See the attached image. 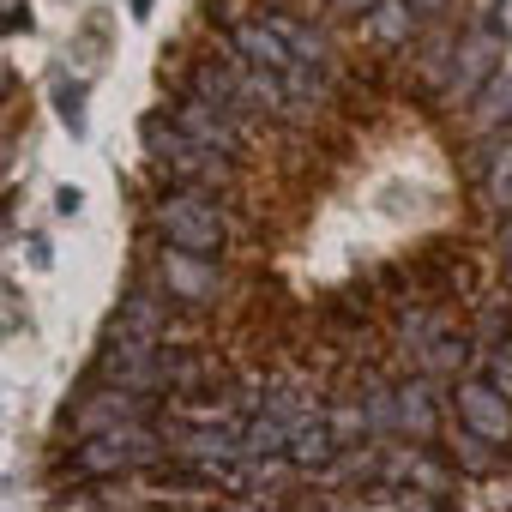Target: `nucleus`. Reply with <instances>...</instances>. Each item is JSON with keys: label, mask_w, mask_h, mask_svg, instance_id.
<instances>
[{"label": "nucleus", "mask_w": 512, "mask_h": 512, "mask_svg": "<svg viewBox=\"0 0 512 512\" xmlns=\"http://www.w3.org/2000/svg\"><path fill=\"white\" fill-rule=\"evenodd\" d=\"M464 356H470V344H464V338H446V332H440V338H434V344H428V350H422L416 362H422V374H452V368H464Z\"/></svg>", "instance_id": "obj_15"}, {"label": "nucleus", "mask_w": 512, "mask_h": 512, "mask_svg": "<svg viewBox=\"0 0 512 512\" xmlns=\"http://www.w3.org/2000/svg\"><path fill=\"white\" fill-rule=\"evenodd\" d=\"M338 458H344V446H338V434H332V416L320 410V416H308L296 434H290V464L302 470V476H326V470H338Z\"/></svg>", "instance_id": "obj_8"}, {"label": "nucleus", "mask_w": 512, "mask_h": 512, "mask_svg": "<svg viewBox=\"0 0 512 512\" xmlns=\"http://www.w3.org/2000/svg\"><path fill=\"white\" fill-rule=\"evenodd\" d=\"M223 284L217 253H187V247H163V290L181 302H211Z\"/></svg>", "instance_id": "obj_7"}, {"label": "nucleus", "mask_w": 512, "mask_h": 512, "mask_svg": "<svg viewBox=\"0 0 512 512\" xmlns=\"http://www.w3.org/2000/svg\"><path fill=\"white\" fill-rule=\"evenodd\" d=\"M55 211H61V217H73V211H79V193H73V187H61V193H55Z\"/></svg>", "instance_id": "obj_23"}, {"label": "nucleus", "mask_w": 512, "mask_h": 512, "mask_svg": "<svg viewBox=\"0 0 512 512\" xmlns=\"http://www.w3.org/2000/svg\"><path fill=\"white\" fill-rule=\"evenodd\" d=\"M25 253H31V266H55V247H49V235H31V241H25Z\"/></svg>", "instance_id": "obj_20"}, {"label": "nucleus", "mask_w": 512, "mask_h": 512, "mask_svg": "<svg viewBox=\"0 0 512 512\" xmlns=\"http://www.w3.org/2000/svg\"><path fill=\"white\" fill-rule=\"evenodd\" d=\"M362 410H368V434H374V440H392V434H398V386L368 380V386H362Z\"/></svg>", "instance_id": "obj_13"}, {"label": "nucleus", "mask_w": 512, "mask_h": 512, "mask_svg": "<svg viewBox=\"0 0 512 512\" xmlns=\"http://www.w3.org/2000/svg\"><path fill=\"white\" fill-rule=\"evenodd\" d=\"M440 428V392H434V374H410L398 380V434L410 440H434Z\"/></svg>", "instance_id": "obj_9"}, {"label": "nucleus", "mask_w": 512, "mask_h": 512, "mask_svg": "<svg viewBox=\"0 0 512 512\" xmlns=\"http://www.w3.org/2000/svg\"><path fill=\"white\" fill-rule=\"evenodd\" d=\"M410 7H416V13H440V7H446V0H410Z\"/></svg>", "instance_id": "obj_25"}, {"label": "nucleus", "mask_w": 512, "mask_h": 512, "mask_svg": "<svg viewBox=\"0 0 512 512\" xmlns=\"http://www.w3.org/2000/svg\"><path fill=\"white\" fill-rule=\"evenodd\" d=\"M488 199L500 211H512V145H494L488 151Z\"/></svg>", "instance_id": "obj_17"}, {"label": "nucleus", "mask_w": 512, "mask_h": 512, "mask_svg": "<svg viewBox=\"0 0 512 512\" xmlns=\"http://www.w3.org/2000/svg\"><path fill=\"white\" fill-rule=\"evenodd\" d=\"M127 7H133V19H151V7H157V0H127Z\"/></svg>", "instance_id": "obj_24"}, {"label": "nucleus", "mask_w": 512, "mask_h": 512, "mask_svg": "<svg viewBox=\"0 0 512 512\" xmlns=\"http://www.w3.org/2000/svg\"><path fill=\"white\" fill-rule=\"evenodd\" d=\"M157 235H163L169 247H187V253H217L223 235H229V217H223V205H217L205 187L181 181L175 193L157 199Z\"/></svg>", "instance_id": "obj_1"}, {"label": "nucleus", "mask_w": 512, "mask_h": 512, "mask_svg": "<svg viewBox=\"0 0 512 512\" xmlns=\"http://www.w3.org/2000/svg\"><path fill=\"white\" fill-rule=\"evenodd\" d=\"M326 416H332V434H338V446H344V452H350V446H362V440H374V434H368V410H362V404H332Z\"/></svg>", "instance_id": "obj_16"}, {"label": "nucleus", "mask_w": 512, "mask_h": 512, "mask_svg": "<svg viewBox=\"0 0 512 512\" xmlns=\"http://www.w3.org/2000/svg\"><path fill=\"white\" fill-rule=\"evenodd\" d=\"M145 151H151L175 181H193V187L229 181V151H211V145H199L193 133H181L175 115H145Z\"/></svg>", "instance_id": "obj_3"}, {"label": "nucleus", "mask_w": 512, "mask_h": 512, "mask_svg": "<svg viewBox=\"0 0 512 512\" xmlns=\"http://www.w3.org/2000/svg\"><path fill=\"white\" fill-rule=\"evenodd\" d=\"M229 55H241V61H253V67H266V73H290L296 67V55H290V43L266 25V19H253V25H235L229 31Z\"/></svg>", "instance_id": "obj_10"}, {"label": "nucleus", "mask_w": 512, "mask_h": 512, "mask_svg": "<svg viewBox=\"0 0 512 512\" xmlns=\"http://www.w3.org/2000/svg\"><path fill=\"white\" fill-rule=\"evenodd\" d=\"M163 440L151 434V422H127V428H109V434H85L79 452H73V470L103 482V476H133V470H157L163 464Z\"/></svg>", "instance_id": "obj_2"}, {"label": "nucleus", "mask_w": 512, "mask_h": 512, "mask_svg": "<svg viewBox=\"0 0 512 512\" xmlns=\"http://www.w3.org/2000/svg\"><path fill=\"white\" fill-rule=\"evenodd\" d=\"M494 61H500V37H494V31H482V37H464V49H458V67H452V91H476V85L494 73Z\"/></svg>", "instance_id": "obj_11"}, {"label": "nucleus", "mask_w": 512, "mask_h": 512, "mask_svg": "<svg viewBox=\"0 0 512 512\" xmlns=\"http://www.w3.org/2000/svg\"><path fill=\"white\" fill-rule=\"evenodd\" d=\"M410 19H416L410 0H374V7H368V37L374 43H404L410 37Z\"/></svg>", "instance_id": "obj_14"}, {"label": "nucleus", "mask_w": 512, "mask_h": 512, "mask_svg": "<svg viewBox=\"0 0 512 512\" xmlns=\"http://www.w3.org/2000/svg\"><path fill=\"white\" fill-rule=\"evenodd\" d=\"M169 115H175V127H181V133H193L199 145L229 151V157H235V151H241V139H247V133H241V121H235L229 109H217L211 97H199V91H193V97H181Z\"/></svg>", "instance_id": "obj_6"}, {"label": "nucleus", "mask_w": 512, "mask_h": 512, "mask_svg": "<svg viewBox=\"0 0 512 512\" xmlns=\"http://www.w3.org/2000/svg\"><path fill=\"white\" fill-rule=\"evenodd\" d=\"M67 422H73L79 440H85V434H109V428H127V422H151V398L103 380L97 392H85V398L67 410Z\"/></svg>", "instance_id": "obj_4"}, {"label": "nucleus", "mask_w": 512, "mask_h": 512, "mask_svg": "<svg viewBox=\"0 0 512 512\" xmlns=\"http://www.w3.org/2000/svg\"><path fill=\"white\" fill-rule=\"evenodd\" d=\"M452 404H458L464 428H476L482 440H494V446H506V440H512V398H506L494 380H458Z\"/></svg>", "instance_id": "obj_5"}, {"label": "nucleus", "mask_w": 512, "mask_h": 512, "mask_svg": "<svg viewBox=\"0 0 512 512\" xmlns=\"http://www.w3.org/2000/svg\"><path fill=\"white\" fill-rule=\"evenodd\" d=\"M488 380L512 398V338H500V344H494V356H488Z\"/></svg>", "instance_id": "obj_19"}, {"label": "nucleus", "mask_w": 512, "mask_h": 512, "mask_svg": "<svg viewBox=\"0 0 512 512\" xmlns=\"http://www.w3.org/2000/svg\"><path fill=\"white\" fill-rule=\"evenodd\" d=\"M506 284H512V229H506Z\"/></svg>", "instance_id": "obj_26"}, {"label": "nucleus", "mask_w": 512, "mask_h": 512, "mask_svg": "<svg viewBox=\"0 0 512 512\" xmlns=\"http://www.w3.org/2000/svg\"><path fill=\"white\" fill-rule=\"evenodd\" d=\"M7 25H13V31H31V13H25V0H7Z\"/></svg>", "instance_id": "obj_21"}, {"label": "nucleus", "mask_w": 512, "mask_h": 512, "mask_svg": "<svg viewBox=\"0 0 512 512\" xmlns=\"http://www.w3.org/2000/svg\"><path fill=\"white\" fill-rule=\"evenodd\" d=\"M374 0H332V13H350V19H368Z\"/></svg>", "instance_id": "obj_22"}, {"label": "nucleus", "mask_w": 512, "mask_h": 512, "mask_svg": "<svg viewBox=\"0 0 512 512\" xmlns=\"http://www.w3.org/2000/svg\"><path fill=\"white\" fill-rule=\"evenodd\" d=\"M55 109L67 115L73 133H85V85L79 79H55Z\"/></svg>", "instance_id": "obj_18"}, {"label": "nucleus", "mask_w": 512, "mask_h": 512, "mask_svg": "<svg viewBox=\"0 0 512 512\" xmlns=\"http://www.w3.org/2000/svg\"><path fill=\"white\" fill-rule=\"evenodd\" d=\"M109 332H121V338H163V308L145 290H127L115 320H109Z\"/></svg>", "instance_id": "obj_12"}]
</instances>
